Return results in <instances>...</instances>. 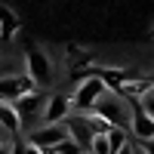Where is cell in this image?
Listing matches in <instances>:
<instances>
[{"label": "cell", "instance_id": "6da1fadb", "mask_svg": "<svg viewBox=\"0 0 154 154\" xmlns=\"http://www.w3.org/2000/svg\"><path fill=\"white\" fill-rule=\"evenodd\" d=\"M89 114L102 117V120L111 126V130H123V133H130V123H133V99L123 96V93H114V89H108V93L93 105V111H89Z\"/></svg>", "mask_w": 154, "mask_h": 154}, {"label": "cell", "instance_id": "7a4b0ae2", "mask_svg": "<svg viewBox=\"0 0 154 154\" xmlns=\"http://www.w3.org/2000/svg\"><path fill=\"white\" fill-rule=\"evenodd\" d=\"M105 93H108V80H105V77H86V80H80L77 89H74L71 108H74L77 114H89L93 105H96Z\"/></svg>", "mask_w": 154, "mask_h": 154}, {"label": "cell", "instance_id": "3957f363", "mask_svg": "<svg viewBox=\"0 0 154 154\" xmlns=\"http://www.w3.org/2000/svg\"><path fill=\"white\" fill-rule=\"evenodd\" d=\"M65 139H68L65 123H56V126H40V130H31L28 136H25V142L34 145V148H40L43 154H53V148L62 145Z\"/></svg>", "mask_w": 154, "mask_h": 154}, {"label": "cell", "instance_id": "277c9868", "mask_svg": "<svg viewBox=\"0 0 154 154\" xmlns=\"http://www.w3.org/2000/svg\"><path fill=\"white\" fill-rule=\"evenodd\" d=\"M37 93V86L31 83L28 74H12V77H0V102L6 105H16L19 99Z\"/></svg>", "mask_w": 154, "mask_h": 154}, {"label": "cell", "instance_id": "5b68a950", "mask_svg": "<svg viewBox=\"0 0 154 154\" xmlns=\"http://www.w3.org/2000/svg\"><path fill=\"white\" fill-rule=\"evenodd\" d=\"M71 96H46V105H43V114H40V123L43 126H56V123H65L71 117Z\"/></svg>", "mask_w": 154, "mask_h": 154}, {"label": "cell", "instance_id": "8992f818", "mask_svg": "<svg viewBox=\"0 0 154 154\" xmlns=\"http://www.w3.org/2000/svg\"><path fill=\"white\" fill-rule=\"evenodd\" d=\"M65 130H68V139H74V145L80 148V151H89L96 133H93V126H89V117H86V114H77V111H74L71 117L65 120Z\"/></svg>", "mask_w": 154, "mask_h": 154}, {"label": "cell", "instance_id": "52a82bcc", "mask_svg": "<svg viewBox=\"0 0 154 154\" xmlns=\"http://www.w3.org/2000/svg\"><path fill=\"white\" fill-rule=\"evenodd\" d=\"M28 77H31V83L37 89L53 83V65H49V59L40 49H28Z\"/></svg>", "mask_w": 154, "mask_h": 154}, {"label": "cell", "instance_id": "ba28073f", "mask_svg": "<svg viewBox=\"0 0 154 154\" xmlns=\"http://www.w3.org/2000/svg\"><path fill=\"white\" fill-rule=\"evenodd\" d=\"M43 105H46V96L43 93H31V96L19 99L12 108H16V114H19V123H31V120H40Z\"/></svg>", "mask_w": 154, "mask_h": 154}, {"label": "cell", "instance_id": "9c48e42d", "mask_svg": "<svg viewBox=\"0 0 154 154\" xmlns=\"http://www.w3.org/2000/svg\"><path fill=\"white\" fill-rule=\"evenodd\" d=\"M130 136H133V142L139 145H145L154 139V120L148 117V114L139 108V102H133V123H130Z\"/></svg>", "mask_w": 154, "mask_h": 154}, {"label": "cell", "instance_id": "30bf717a", "mask_svg": "<svg viewBox=\"0 0 154 154\" xmlns=\"http://www.w3.org/2000/svg\"><path fill=\"white\" fill-rule=\"evenodd\" d=\"M0 126H3L12 139H19V133H22L19 114H16V108H12V105H6V102H0Z\"/></svg>", "mask_w": 154, "mask_h": 154}, {"label": "cell", "instance_id": "8fae6325", "mask_svg": "<svg viewBox=\"0 0 154 154\" xmlns=\"http://www.w3.org/2000/svg\"><path fill=\"white\" fill-rule=\"evenodd\" d=\"M139 108H142L148 117L154 120V86L148 89V93H142V96H139Z\"/></svg>", "mask_w": 154, "mask_h": 154}, {"label": "cell", "instance_id": "7c38bea8", "mask_svg": "<svg viewBox=\"0 0 154 154\" xmlns=\"http://www.w3.org/2000/svg\"><path fill=\"white\" fill-rule=\"evenodd\" d=\"M53 154H83V151L74 145V139H65L62 145H56V148H53Z\"/></svg>", "mask_w": 154, "mask_h": 154}, {"label": "cell", "instance_id": "4fadbf2b", "mask_svg": "<svg viewBox=\"0 0 154 154\" xmlns=\"http://www.w3.org/2000/svg\"><path fill=\"white\" fill-rule=\"evenodd\" d=\"M114 154H133V142H126L123 148H117V151H114Z\"/></svg>", "mask_w": 154, "mask_h": 154}, {"label": "cell", "instance_id": "5bb4252c", "mask_svg": "<svg viewBox=\"0 0 154 154\" xmlns=\"http://www.w3.org/2000/svg\"><path fill=\"white\" fill-rule=\"evenodd\" d=\"M142 148H145V154H154V139H151V142H145Z\"/></svg>", "mask_w": 154, "mask_h": 154}, {"label": "cell", "instance_id": "9a60e30c", "mask_svg": "<svg viewBox=\"0 0 154 154\" xmlns=\"http://www.w3.org/2000/svg\"><path fill=\"white\" fill-rule=\"evenodd\" d=\"M133 154H145V148L139 145V142H133Z\"/></svg>", "mask_w": 154, "mask_h": 154}, {"label": "cell", "instance_id": "2e32d148", "mask_svg": "<svg viewBox=\"0 0 154 154\" xmlns=\"http://www.w3.org/2000/svg\"><path fill=\"white\" fill-rule=\"evenodd\" d=\"M0 154H9V148H0Z\"/></svg>", "mask_w": 154, "mask_h": 154}, {"label": "cell", "instance_id": "e0dca14e", "mask_svg": "<svg viewBox=\"0 0 154 154\" xmlns=\"http://www.w3.org/2000/svg\"><path fill=\"white\" fill-rule=\"evenodd\" d=\"M0 148H6V145H0Z\"/></svg>", "mask_w": 154, "mask_h": 154}, {"label": "cell", "instance_id": "ac0fdd59", "mask_svg": "<svg viewBox=\"0 0 154 154\" xmlns=\"http://www.w3.org/2000/svg\"><path fill=\"white\" fill-rule=\"evenodd\" d=\"M83 154H89V151H83Z\"/></svg>", "mask_w": 154, "mask_h": 154}]
</instances>
